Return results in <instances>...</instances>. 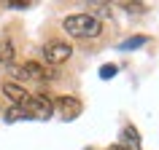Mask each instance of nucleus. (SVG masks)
Listing matches in <instances>:
<instances>
[{"instance_id": "1", "label": "nucleus", "mask_w": 159, "mask_h": 150, "mask_svg": "<svg viewBox=\"0 0 159 150\" xmlns=\"http://www.w3.org/2000/svg\"><path fill=\"white\" fill-rule=\"evenodd\" d=\"M67 35H73V38H97L102 32V24L100 19L92 16V14H73V16H65L62 22Z\"/></svg>"}, {"instance_id": "2", "label": "nucleus", "mask_w": 159, "mask_h": 150, "mask_svg": "<svg viewBox=\"0 0 159 150\" xmlns=\"http://www.w3.org/2000/svg\"><path fill=\"white\" fill-rule=\"evenodd\" d=\"M22 110H25V118L49 121L51 113H54V102H51L46 94H38V97H27V102L22 105Z\"/></svg>"}, {"instance_id": "3", "label": "nucleus", "mask_w": 159, "mask_h": 150, "mask_svg": "<svg viewBox=\"0 0 159 150\" xmlns=\"http://www.w3.org/2000/svg\"><path fill=\"white\" fill-rule=\"evenodd\" d=\"M73 56V46L65 40H51L43 46V59H46V65H62L67 59Z\"/></svg>"}, {"instance_id": "4", "label": "nucleus", "mask_w": 159, "mask_h": 150, "mask_svg": "<svg viewBox=\"0 0 159 150\" xmlns=\"http://www.w3.org/2000/svg\"><path fill=\"white\" fill-rule=\"evenodd\" d=\"M11 75H14L16 81H43V78H51V73H46V67L38 65V62L14 65L11 67Z\"/></svg>"}, {"instance_id": "5", "label": "nucleus", "mask_w": 159, "mask_h": 150, "mask_svg": "<svg viewBox=\"0 0 159 150\" xmlns=\"http://www.w3.org/2000/svg\"><path fill=\"white\" fill-rule=\"evenodd\" d=\"M57 113L65 121H75V118L81 115V110H84V105H81V99L78 97H70V94H65V97H57Z\"/></svg>"}, {"instance_id": "6", "label": "nucleus", "mask_w": 159, "mask_h": 150, "mask_svg": "<svg viewBox=\"0 0 159 150\" xmlns=\"http://www.w3.org/2000/svg\"><path fill=\"white\" fill-rule=\"evenodd\" d=\"M3 94L8 97L14 105H25L27 102V97L30 94L25 91V86H19V83H14V81H8V83H3Z\"/></svg>"}, {"instance_id": "7", "label": "nucleus", "mask_w": 159, "mask_h": 150, "mask_svg": "<svg viewBox=\"0 0 159 150\" xmlns=\"http://www.w3.org/2000/svg\"><path fill=\"white\" fill-rule=\"evenodd\" d=\"M119 140H121V148L127 150H140V134L135 126H124L121 134H119Z\"/></svg>"}, {"instance_id": "8", "label": "nucleus", "mask_w": 159, "mask_h": 150, "mask_svg": "<svg viewBox=\"0 0 159 150\" xmlns=\"http://www.w3.org/2000/svg\"><path fill=\"white\" fill-rule=\"evenodd\" d=\"M14 54H16V51H14V43H11L8 38H3V40H0V62L11 65V62H14Z\"/></svg>"}, {"instance_id": "9", "label": "nucleus", "mask_w": 159, "mask_h": 150, "mask_svg": "<svg viewBox=\"0 0 159 150\" xmlns=\"http://www.w3.org/2000/svg\"><path fill=\"white\" fill-rule=\"evenodd\" d=\"M146 43H148V38H127V40L119 43V51H135L140 46H146Z\"/></svg>"}, {"instance_id": "10", "label": "nucleus", "mask_w": 159, "mask_h": 150, "mask_svg": "<svg viewBox=\"0 0 159 150\" xmlns=\"http://www.w3.org/2000/svg\"><path fill=\"white\" fill-rule=\"evenodd\" d=\"M25 118V110H22V105H14V107L6 110V121L8 123H16V121H22Z\"/></svg>"}, {"instance_id": "11", "label": "nucleus", "mask_w": 159, "mask_h": 150, "mask_svg": "<svg viewBox=\"0 0 159 150\" xmlns=\"http://www.w3.org/2000/svg\"><path fill=\"white\" fill-rule=\"evenodd\" d=\"M116 73H119L116 65H102V67H100V78H102V81H111Z\"/></svg>"}, {"instance_id": "12", "label": "nucleus", "mask_w": 159, "mask_h": 150, "mask_svg": "<svg viewBox=\"0 0 159 150\" xmlns=\"http://www.w3.org/2000/svg\"><path fill=\"white\" fill-rule=\"evenodd\" d=\"M111 150H127V148H121V145H113V148H111Z\"/></svg>"}]
</instances>
